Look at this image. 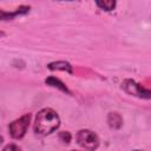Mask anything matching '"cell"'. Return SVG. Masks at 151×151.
I'll return each mask as SVG.
<instances>
[{"label":"cell","mask_w":151,"mask_h":151,"mask_svg":"<svg viewBox=\"0 0 151 151\" xmlns=\"http://www.w3.org/2000/svg\"><path fill=\"white\" fill-rule=\"evenodd\" d=\"M4 35H5V33L2 31H0V37H4Z\"/></svg>","instance_id":"cell-13"},{"label":"cell","mask_w":151,"mask_h":151,"mask_svg":"<svg viewBox=\"0 0 151 151\" xmlns=\"http://www.w3.org/2000/svg\"><path fill=\"white\" fill-rule=\"evenodd\" d=\"M47 68L51 70V71H65L70 74L73 73V68H72V65L68 63V61H65V60H59V61H52L47 65Z\"/></svg>","instance_id":"cell-6"},{"label":"cell","mask_w":151,"mask_h":151,"mask_svg":"<svg viewBox=\"0 0 151 151\" xmlns=\"http://www.w3.org/2000/svg\"><path fill=\"white\" fill-rule=\"evenodd\" d=\"M4 150H5V151H7V150H17V151H19V150H20V147H19L18 145H14V144H9V145L5 146V147H4Z\"/></svg>","instance_id":"cell-11"},{"label":"cell","mask_w":151,"mask_h":151,"mask_svg":"<svg viewBox=\"0 0 151 151\" xmlns=\"http://www.w3.org/2000/svg\"><path fill=\"white\" fill-rule=\"evenodd\" d=\"M58 138H59L63 143L68 144V143L71 142V139H72V136H71V133H70L68 131H61V132H59Z\"/></svg>","instance_id":"cell-10"},{"label":"cell","mask_w":151,"mask_h":151,"mask_svg":"<svg viewBox=\"0 0 151 151\" xmlns=\"http://www.w3.org/2000/svg\"><path fill=\"white\" fill-rule=\"evenodd\" d=\"M29 9H31L29 6H20V7H18L17 9H14L12 12H6V11L0 9V21H2V20H13L18 15L28 13Z\"/></svg>","instance_id":"cell-5"},{"label":"cell","mask_w":151,"mask_h":151,"mask_svg":"<svg viewBox=\"0 0 151 151\" xmlns=\"http://www.w3.org/2000/svg\"><path fill=\"white\" fill-rule=\"evenodd\" d=\"M120 87L127 94H131V96H134V97H138V98L150 99V97H151V92H150L149 88H145L143 85H140L139 83H136L132 79H125L122 83Z\"/></svg>","instance_id":"cell-4"},{"label":"cell","mask_w":151,"mask_h":151,"mask_svg":"<svg viewBox=\"0 0 151 151\" xmlns=\"http://www.w3.org/2000/svg\"><path fill=\"white\" fill-rule=\"evenodd\" d=\"M4 142V138H2V136H0V144Z\"/></svg>","instance_id":"cell-12"},{"label":"cell","mask_w":151,"mask_h":151,"mask_svg":"<svg viewBox=\"0 0 151 151\" xmlns=\"http://www.w3.org/2000/svg\"><path fill=\"white\" fill-rule=\"evenodd\" d=\"M66 1H72V0H66Z\"/></svg>","instance_id":"cell-14"},{"label":"cell","mask_w":151,"mask_h":151,"mask_svg":"<svg viewBox=\"0 0 151 151\" xmlns=\"http://www.w3.org/2000/svg\"><path fill=\"white\" fill-rule=\"evenodd\" d=\"M31 117H32L31 113H25L21 117H19L18 119L9 123L8 132L13 139H21L26 134L29 123H31Z\"/></svg>","instance_id":"cell-3"},{"label":"cell","mask_w":151,"mask_h":151,"mask_svg":"<svg viewBox=\"0 0 151 151\" xmlns=\"http://www.w3.org/2000/svg\"><path fill=\"white\" fill-rule=\"evenodd\" d=\"M45 84L48 85V86L55 87V88H58V90H60V91H63V92H65V93H67V94H72V92L68 90V87H67L60 79H58V78H55V77H53V76L47 77V78L45 79Z\"/></svg>","instance_id":"cell-7"},{"label":"cell","mask_w":151,"mask_h":151,"mask_svg":"<svg viewBox=\"0 0 151 151\" xmlns=\"http://www.w3.org/2000/svg\"><path fill=\"white\" fill-rule=\"evenodd\" d=\"M60 125V117L51 107L41 109L34 119L33 130L38 136H47L54 132Z\"/></svg>","instance_id":"cell-1"},{"label":"cell","mask_w":151,"mask_h":151,"mask_svg":"<svg viewBox=\"0 0 151 151\" xmlns=\"http://www.w3.org/2000/svg\"><path fill=\"white\" fill-rule=\"evenodd\" d=\"M94 1L100 9L106 11V12L113 11L117 5V0H94Z\"/></svg>","instance_id":"cell-9"},{"label":"cell","mask_w":151,"mask_h":151,"mask_svg":"<svg viewBox=\"0 0 151 151\" xmlns=\"http://www.w3.org/2000/svg\"><path fill=\"white\" fill-rule=\"evenodd\" d=\"M107 124L113 130H119L123 126V118L118 112H110L107 114Z\"/></svg>","instance_id":"cell-8"},{"label":"cell","mask_w":151,"mask_h":151,"mask_svg":"<svg viewBox=\"0 0 151 151\" xmlns=\"http://www.w3.org/2000/svg\"><path fill=\"white\" fill-rule=\"evenodd\" d=\"M76 142L80 147L86 150H96L100 143L98 134L88 129L79 130L76 134Z\"/></svg>","instance_id":"cell-2"}]
</instances>
